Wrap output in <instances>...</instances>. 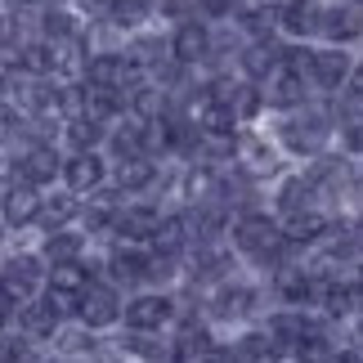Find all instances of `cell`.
Instances as JSON below:
<instances>
[{
    "label": "cell",
    "instance_id": "obj_29",
    "mask_svg": "<svg viewBox=\"0 0 363 363\" xmlns=\"http://www.w3.org/2000/svg\"><path fill=\"white\" fill-rule=\"evenodd\" d=\"M193 18H198L193 0H152V27H162V32H171L179 23H193Z\"/></svg>",
    "mask_w": 363,
    "mask_h": 363
},
{
    "label": "cell",
    "instance_id": "obj_4",
    "mask_svg": "<svg viewBox=\"0 0 363 363\" xmlns=\"http://www.w3.org/2000/svg\"><path fill=\"white\" fill-rule=\"evenodd\" d=\"M287 59L301 67V77L310 81L314 99H332L354 67H363V54L354 50H328V45H287Z\"/></svg>",
    "mask_w": 363,
    "mask_h": 363
},
{
    "label": "cell",
    "instance_id": "obj_33",
    "mask_svg": "<svg viewBox=\"0 0 363 363\" xmlns=\"http://www.w3.org/2000/svg\"><path fill=\"white\" fill-rule=\"evenodd\" d=\"M13 86H18V72H13V63H9V59H0V104H9Z\"/></svg>",
    "mask_w": 363,
    "mask_h": 363
},
{
    "label": "cell",
    "instance_id": "obj_19",
    "mask_svg": "<svg viewBox=\"0 0 363 363\" xmlns=\"http://www.w3.org/2000/svg\"><path fill=\"white\" fill-rule=\"evenodd\" d=\"M211 32H216V27L202 23V18L179 23V27H171V32H166V54H171L179 67H189V72L202 77L206 59H211Z\"/></svg>",
    "mask_w": 363,
    "mask_h": 363
},
{
    "label": "cell",
    "instance_id": "obj_35",
    "mask_svg": "<svg viewBox=\"0 0 363 363\" xmlns=\"http://www.w3.org/2000/svg\"><path fill=\"white\" fill-rule=\"evenodd\" d=\"M5 247H9V233H5V229H0V251H5Z\"/></svg>",
    "mask_w": 363,
    "mask_h": 363
},
{
    "label": "cell",
    "instance_id": "obj_31",
    "mask_svg": "<svg viewBox=\"0 0 363 363\" xmlns=\"http://www.w3.org/2000/svg\"><path fill=\"white\" fill-rule=\"evenodd\" d=\"M238 5H242V0H193V9H198V18H202V23H211V27L229 23L233 13H238Z\"/></svg>",
    "mask_w": 363,
    "mask_h": 363
},
{
    "label": "cell",
    "instance_id": "obj_27",
    "mask_svg": "<svg viewBox=\"0 0 363 363\" xmlns=\"http://www.w3.org/2000/svg\"><path fill=\"white\" fill-rule=\"evenodd\" d=\"M32 27H36V40H45V45H54V40H67V36H77L81 23L67 5H40L36 13H32Z\"/></svg>",
    "mask_w": 363,
    "mask_h": 363
},
{
    "label": "cell",
    "instance_id": "obj_28",
    "mask_svg": "<svg viewBox=\"0 0 363 363\" xmlns=\"http://www.w3.org/2000/svg\"><path fill=\"white\" fill-rule=\"evenodd\" d=\"M9 63H13V72H18L23 81H50L54 77V50L45 45V40H27Z\"/></svg>",
    "mask_w": 363,
    "mask_h": 363
},
{
    "label": "cell",
    "instance_id": "obj_2",
    "mask_svg": "<svg viewBox=\"0 0 363 363\" xmlns=\"http://www.w3.org/2000/svg\"><path fill=\"white\" fill-rule=\"evenodd\" d=\"M264 135L278 144V152L291 162V166H305L314 157H323L332 148V117H328V104L314 99L296 108V113H283V117H264Z\"/></svg>",
    "mask_w": 363,
    "mask_h": 363
},
{
    "label": "cell",
    "instance_id": "obj_9",
    "mask_svg": "<svg viewBox=\"0 0 363 363\" xmlns=\"http://www.w3.org/2000/svg\"><path fill=\"white\" fill-rule=\"evenodd\" d=\"M59 166H63V152L50 139H32V144H18L9 152V179H18L36 193L59 189Z\"/></svg>",
    "mask_w": 363,
    "mask_h": 363
},
{
    "label": "cell",
    "instance_id": "obj_26",
    "mask_svg": "<svg viewBox=\"0 0 363 363\" xmlns=\"http://www.w3.org/2000/svg\"><path fill=\"white\" fill-rule=\"evenodd\" d=\"M77 216H81V202L63 189H50L40 193V216H36V229L32 233H54V229H77Z\"/></svg>",
    "mask_w": 363,
    "mask_h": 363
},
{
    "label": "cell",
    "instance_id": "obj_15",
    "mask_svg": "<svg viewBox=\"0 0 363 363\" xmlns=\"http://www.w3.org/2000/svg\"><path fill=\"white\" fill-rule=\"evenodd\" d=\"M314 45H328V50H363V9L354 5H332L323 0V13H318V36Z\"/></svg>",
    "mask_w": 363,
    "mask_h": 363
},
{
    "label": "cell",
    "instance_id": "obj_34",
    "mask_svg": "<svg viewBox=\"0 0 363 363\" xmlns=\"http://www.w3.org/2000/svg\"><path fill=\"white\" fill-rule=\"evenodd\" d=\"M332 5H354V9H363V0H332Z\"/></svg>",
    "mask_w": 363,
    "mask_h": 363
},
{
    "label": "cell",
    "instance_id": "obj_14",
    "mask_svg": "<svg viewBox=\"0 0 363 363\" xmlns=\"http://www.w3.org/2000/svg\"><path fill=\"white\" fill-rule=\"evenodd\" d=\"M59 189L72 193L77 202L94 198L99 189H108V157H104V152H63Z\"/></svg>",
    "mask_w": 363,
    "mask_h": 363
},
{
    "label": "cell",
    "instance_id": "obj_5",
    "mask_svg": "<svg viewBox=\"0 0 363 363\" xmlns=\"http://www.w3.org/2000/svg\"><path fill=\"white\" fill-rule=\"evenodd\" d=\"M40 287H45V260L36 256L32 233L27 238H9V247L0 251V291L13 305H23V301H36Z\"/></svg>",
    "mask_w": 363,
    "mask_h": 363
},
{
    "label": "cell",
    "instance_id": "obj_21",
    "mask_svg": "<svg viewBox=\"0 0 363 363\" xmlns=\"http://www.w3.org/2000/svg\"><path fill=\"white\" fill-rule=\"evenodd\" d=\"M63 328V318L50 310L45 301H23L18 310H13V323H9V332H18L23 341H32V345H40V350H45V345L54 341V332Z\"/></svg>",
    "mask_w": 363,
    "mask_h": 363
},
{
    "label": "cell",
    "instance_id": "obj_25",
    "mask_svg": "<svg viewBox=\"0 0 363 363\" xmlns=\"http://www.w3.org/2000/svg\"><path fill=\"white\" fill-rule=\"evenodd\" d=\"M121 54H125V59H130L144 77L152 72V67H162L166 59H171V54H166V32H162V27H144V32L125 36V40H121Z\"/></svg>",
    "mask_w": 363,
    "mask_h": 363
},
{
    "label": "cell",
    "instance_id": "obj_6",
    "mask_svg": "<svg viewBox=\"0 0 363 363\" xmlns=\"http://www.w3.org/2000/svg\"><path fill=\"white\" fill-rule=\"evenodd\" d=\"M233 274H242V264L233 260V251L225 242H193L184 251V264H179V287L206 296L211 287L229 283Z\"/></svg>",
    "mask_w": 363,
    "mask_h": 363
},
{
    "label": "cell",
    "instance_id": "obj_32",
    "mask_svg": "<svg viewBox=\"0 0 363 363\" xmlns=\"http://www.w3.org/2000/svg\"><path fill=\"white\" fill-rule=\"evenodd\" d=\"M67 9H72L81 23H99L104 9H108V0H67Z\"/></svg>",
    "mask_w": 363,
    "mask_h": 363
},
{
    "label": "cell",
    "instance_id": "obj_17",
    "mask_svg": "<svg viewBox=\"0 0 363 363\" xmlns=\"http://www.w3.org/2000/svg\"><path fill=\"white\" fill-rule=\"evenodd\" d=\"M162 225V206L148 202V198H135V202H121L117 216H113V238L108 242H125V247H148L152 233Z\"/></svg>",
    "mask_w": 363,
    "mask_h": 363
},
{
    "label": "cell",
    "instance_id": "obj_12",
    "mask_svg": "<svg viewBox=\"0 0 363 363\" xmlns=\"http://www.w3.org/2000/svg\"><path fill=\"white\" fill-rule=\"evenodd\" d=\"M104 157H108V162H139V157H152V162H162V157H157V130L121 113L113 125H108Z\"/></svg>",
    "mask_w": 363,
    "mask_h": 363
},
{
    "label": "cell",
    "instance_id": "obj_3",
    "mask_svg": "<svg viewBox=\"0 0 363 363\" xmlns=\"http://www.w3.org/2000/svg\"><path fill=\"white\" fill-rule=\"evenodd\" d=\"M264 310H269L264 283H260V278H251L247 269L233 274L229 283H220V287H211L202 296V323L211 328L216 337H229V332H238V328L260 323Z\"/></svg>",
    "mask_w": 363,
    "mask_h": 363
},
{
    "label": "cell",
    "instance_id": "obj_13",
    "mask_svg": "<svg viewBox=\"0 0 363 363\" xmlns=\"http://www.w3.org/2000/svg\"><path fill=\"white\" fill-rule=\"evenodd\" d=\"M318 13H323V0H278L269 9L274 36L283 40V45H314Z\"/></svg>",
    "mask_w": 363,
    "mask_h": 363
},
{
    "label": "cell",
    "instance_id": "obj_10",
    "mask_svg": "<svg viewBox=\"0 0 363 363\" xmlns=\"http://www.w3.org/2000/svg\"><path fill=\"white\" fill-rule=\"evenodd\" d=\"M260 90V99H264V117H283V113H296V108L305 104H314V90H310V81L301 77V67L287 59V45H283V63L269 72V81Z\"/></svg>",
    "mask_w": 363,
    "mask_h": 363
},
{
    "label": "cell",
    "instance_id": "obj_1",
    "mask_svg": "<svg viewBox=\"0 0 363 363\" xmlns=\"http://www.w3.org/2000/svg\"><path fill=\"white\" fill-rule=\"evenodd\" d=\"M301 179H305V189H310V198L318 211H328V216H359V198H363V166L354 157H341L337 148H328L323 157H314V162H305L296 166Z\"/></svg>",
    "mask_w": 363,
    "mask_h": 363
},
{
    "label": "cell",
    "instance_id": "obj_24",
    "mask_svg": "<svg viewBox=\"0 0 363 363\" xmlns=\"http://www.w3.org/2000/svg\"><path fill=\"white\" fill-rule=\"evenodd\" d=\"M108 32H113L117 40L144 32V27H152V0H108L104 18H99Z\"/></svg>",
    "mask_w": 363,
    "mask_h": 363
},
{
    "label": "cell",
    "instance_id": "obj_8",
    "mask_svg": "<svg viewBox=\"0 0 363 363\" xmlns=\"http://www.w3.org/2000/svg\"><path fill=\"white\" fill-rule=\"evenodd\" d=\"M175 291H130L121 301V328L117 332H135V337H166L175 328Z\"/></svg>",
    "mask_w": 363,
    "mask_h": 363
},
{
    "label": "cell",
    "instance_id": "obj_16",
    "mask_svg": "<svg viewBox=\"0 0 363 363\" xmlns=\"http://www.w3.org/2000/svg\"><path fill=\"white\" fill-rule=\"evenodd\" d=\"M36 216H40V193L18 184V179H5L0 184V229L9 238H27L36 229Z\"/></svg>",
    "mask_w": 363,
    "mask_h": 363
},
{
    "label": "cell",
    "instance_id": "obj_20",
    "mask_svg": "<svg viewBox=\"0 0 363 363\" xmlns=\"http://www.w3.org/2000/svg\"><path fill=\"white\" fill-rule=\"evenodd\" d=\"M283 63V40H242L238 45V59H233V77L247 81V86H264L269 72Z\"/></svg>",
    "mask_w": 363,
    "mask_h": 363
},
{
    "label": "cell",
    "instance_id": "obj_22",
    "mask_svg": "<svg viewBox=\"0 0 363 363\" xmlns=\"http://www.w3.org/2000/svg\"><path fill=\"white\" fill-rule=\"evenodd\" d=\"M305 206H314V198H310V189H305V179H301L296 166H291L287 175H278L274 184L264 189V211H269L274 220H287V216L305 211Z\"/></svg>",
    "mask_w": 363,
    "mask_h": 363
},
{
    "label": "cell",
    "instance_id": "obj_30",
    "mask_svg": "<svg viewBox=\"0 0 363 363\" xmlns=\"http://www.w3.org/2000/svg\"><path fill=\"white\" fill-rule=\"evenodd\" d=\"M0 363H50V359H45L40 345L23 341L18 332H5V337H0Z\"/></svg>",
    "mask_w": 363,
    "mask_h": 363
},
{
    "label": "cell",
    "instance_id": "obj_36",
    "mask_svg": "<svg viewBox=\"0 0 363 363\" xmlns=\"http://www.w3.org/2000/svg\"><path fill=\"white\" fill-rule=\"evenodd\" d=\"M40 5H67V0H40Z\"/></svg>",
    "mask_w": 363,
    "mask_h": 363
},
{
    "label": "cell",
    "instance_id": "obj_11",
    "mask_svg": "<svg viewBox=\"0 0 363 363\" xmlns=\"http://www.w3.org/2000/svg\"><path fill=\"white\" fill-rule=\"evenodd\" d=\"M121 291L113 283H104V278H94V283L81 291V301H77V318L72 323L77 328H86L94 332V337H113V332L121 328Z\"/></svg>",
    "mask_w": 363,
    "mask_h": 363
},
{
    "label": "cell",
    "instance_id": "obj_23",
    "mask_svg": "<svg viewBox=\"0 0 363 363\" xmlns=\"http://www.w3.org/2000/svg\"><path fill=\"white\" fill-rule=\"evenodd\" d=\"M32 247H36V256L45 260V269L50 264H77V260H86L90 256V242L81 238L77 229H54V233H32Z\"/></svg>",
    "mask_w": 363,
    "mask_h": 363
},
{
    "label": "cell",
    "instance_id": "obj_18",
    "mask_svg": "<svg viewBox=\"0 0 363 363\" xmlns=\"http://www.w3.org/2000/svg\"><path fill=\"white\" fill-rule=\"evenodd\" d=\"M162 166H166V162H152V157H139V162H108V189H113L121 202H135V198H148V202H152L157 179H162Z\"/></svg>",
    "mask_w": 363,
    "mask_h": 363
},
{
    "label": "cell",
    "instance_id": "obj_7",
    "mask_svg": "<svg viewBox=\"0 0 363 363\" xmlns=\"http://www.w3.org/2000/svg\"><path fill=\"white\" fill-rule=\"evenodd\" d=\"M233 166L251 179V184L269 189L278 175L291 171V162L278 152V144L269 135H264V125H247V130H238V144H233Z\"/></svg>",
    "mask_w": 363,
    "mask_h": 363
}]
</instances>
